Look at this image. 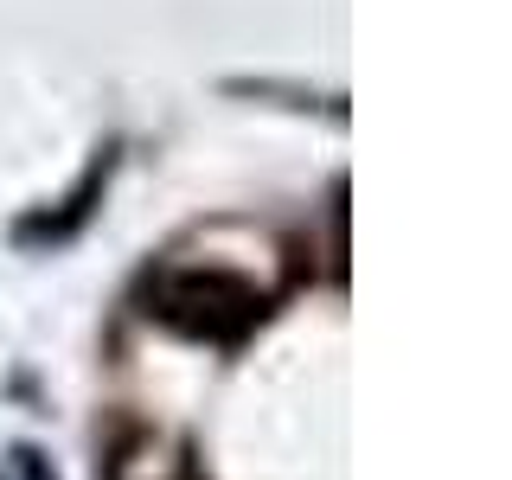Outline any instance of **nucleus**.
<instances>
[{
    "instance_id": "obj_1",
    "label": "nucleus",
    "mask_w": 512,
    "mask_h": 480,
    "mask_svg": "<svg viewBox=\"0 0 512 480\" xmlns=\"http://www.w3.org/2000/svg\"><path fill=\"white\" fill-rule=\"evenodd\" d=\"M256 314V295L244 282L231 276H173L160 288V320H173V327L186 333H212V340H231V333H244Z\"/></svg>"
}]
</instances>
